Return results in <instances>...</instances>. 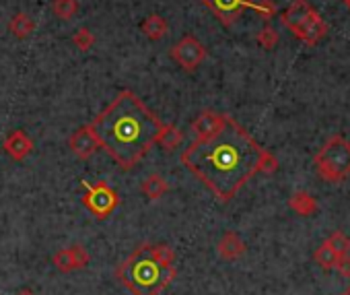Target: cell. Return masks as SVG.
Instances as JSON below:
<instances>
[{
	"label": "cell",
	"mask_w": 350,
	"mask_h": 295,
	"mask_svg": "<svg viewBox=\"0 0 350 295\" xmlns=\"http://www.w3.org/2000/svg\"><path fill=\"white\" fill-rule=\"evenodd\" d=\"M180 162L221 203H229L256 176L274 174L278 159L231 116L206 138H194Z\"/></svg>",
	"instance_id": "cell-1"
},
{
	"label": "cell",
	"mask_w": 350,
	"mask_h": 295,
	"mask_svg": "<svg viewBox=\"0 0 350 295\" xmlns=\"http://www.w3.org/2000/svg\"><path fill=\"white\" fill-rule=\"evenodd\" d=\"M89 126L99 146L122 170L140 164L163 130V122L128 89L120 91Z\"/></svg>",
	"instance_id": "cell-2"
},
{
	"label": "cell",
	"mask_w": 350,
	"mask_h": 295,
	"mask_svg": "<svg viewBox=\"0 0 350 295\" xmlns=\"http://www.w3.org/2000/svg\"><path fill=\"white\" fill-rule=\"evenodd\" d=\"M116 277L132 295H161L175 279V264H165L152 244H142L118 266Z\"/></svg>",
	"instance_id": "cell-3"
},
{
	"label": "cell",
	"mask_w": 350,
	"mask_h": 295,
	"mask_svg": "<svg viewBox=\"0 0 350 295\" xmlns=\"http://www.w3.org/2000/svg\"><path fill=\"white\" fill-rule=\"evenodd\" d=\"M317 176L329 184H340L350 176V142L344 136H332L315 155Z\"/></svg>",
	"instance_id": "cell-4"
},
{
	"label": "cell",
	"mask_w": 350,
	"mask_h": 295,
	"mask_svg": "<svg viewBox=\"0 0 350 295\" xmlns=\"http://www.w3.org/2000/svg\"><path fill=\"white\" fill-rule=\"evenodd\" d=\"M202 5L225 25L231 27L237 23L243 11L252 9L260 15V19L270 21L276 15V7L270 0H202Z\"/></svg>",
	"instance_id": "cell-5"
},
{
	"label": "cell",
	"mask_w": 350,
	"mask_h": 295,
	"mask_svg": "<svg viewBox=\"0 0 350 295\" xmlns=\"http://www.w3.org/2000/svg\"><path fill=\"white\" fill-rule=\"evenodd\" d=\"M85 196H83V205L85 209H89L97 219H107L116 207L120 205V196L118 192L107 184V182H81Z\"/></svg>",
	"instance_id": "cell-6"
},
{
	"label": "cell",
	"mask_w": 350,
	"mask_h": 295,
	"mask_svg": "<svg viewBox=\"0 0 350 295\" xmlns=\"http://www.w3.org/2000/svg\"><path fill=\"white\" fill-rule=\"evenodd\" d=\"M169 54L175 60V64L182 66L188 73H192V70H196L204 62L206 48L194 36H184L178 44H173Z\"/></svg>",
	"instance_id": "cell-7"
},
{
	"label": "cell",
	"mask_w": 350,
	"mask_h": 295,
	"mask_svg": "<svg viewBox=\"0 0 350 295\" xmlns=\"http://www.w3.org/2000/svg\"><path fill=\"white\" fill-rule=\"evenodd\" d=\"M291 34H293L297 40L309 44V46H315L319 40H323V38L327 36V25H325V21L319 17V13H317L315 9H311V11L305 15V19H303L301 23H297V25L291 29Z\"/></svg>",
	"instance_id": "cell-8"
},
{
	"label": "cell",
	"mask_w": 350,
	"mask_h": 295,
	"mask_svg": "<svg viewBox=\"0 0 350 295\" xmlns=\"http://www.w3.org/2000/svg\"><path fill=\"white\" fill-rule=\"evenodd\" d=\"M91 256L83 246H70V248H62L54 254L52 264L60 270V272H72V270H81L89 264Z\"/></svg>",
	"instance_id": "cell-9"
},
{
	"label": "cell",
	"mask_w": 350,
	"mask_h": 295,
	"mask_svg": "<svg viewBox=\"0 0 350 295\" xmlns=\"http://www.w3.org/2000/svg\"><path fill=\"white\" fill-rule=\"evenodd\" d=\"M68 146L79 159H91L101 149L91 126H81L79 130H75L68 140Z\"/></svg>",
	"instance_id": "cell-10"
},
{
	"label": "cell",
	"mask_w": 350,
	"mask_h": 295,
	"mask_svg": "<svg viewBox=\"0 0 350 295\" xmlns=\"http://www.w3.org/2000/svg\"><path fill=\"white\" fill-rule=\"evenodd\" d=\"M5 153L13 159V162H23L31 151H33V140L27 136L25 130H13L5 142H3Z\"/></svg>",
	"instance_id": "cell-11"
},
{
	"label": "cell",
	"mask_w": 350,
	"mask_h": 295,
	"mask_svg": "<svg viewBox=\"0 0 350 295\" xmlns=\"http://www.w3.org/2000/svg\"><path fill=\"white\" fill-rule=\"evenodd\" d=\"M223 122H225V114H219L215 110H204L192 122V132L196 134V138H206L213 136L223 126Z\"/></svg>",
	"instance_id": "cell-12"
},
{
	"label": "cell",
	"mask_w": 350,
	"mask_h": 295,
	"mask_svg": "<svg viewBox=\"0 0 350 295\" xmlns=\"http://www.w3.org/2000/svg\"><path fill=\"white\" fill-rule=\"evenodd\" d=\"M217 250H219L221 258H225V260H237V258H241L245 254L247 248H245V242L239 238V233L225 231L223 238L217 244Z\"/></svg>",
	"instance_id": "cell-13"
},
{
	"label": "cell",
	"mask_w": 350,
	"mask_h": 295,
	"mask_svg": "<svg viewBox=\"0 0 350 295\" xmlns=\"http://www.w3.org/2000/svg\"><path fill=\"white\" fill-rule=\"evenodd\" d=\"M288 207H291V211H295L301 217H313L317 213V201L305 190L293 192L288 198Z\"/></svg>",
	"instance_id": "cell-14"
},
{
	"label": "cell",
	"mask_w": 350,
	"mask_h": 295,
	"mask_svg": "<svg viewBox=\"0 0 350 295\" xmlns=\"http://www.w3.org/2000/svg\"><path fill=\"white\" fill-rule=\"evenodd\" d=\"M140 29H142V34H144V38H146V40H150V42H159V40H163V38H165V34H167L169 25H167V21H165L161 15L152 13V15H148V17L142 21Z\"/></svg>",
	"instance_id": "cell-15"
},
{
	"label": "cell",
	"mask_w": 350,
	"mask_h": 295,
	"mask_svg": "<svg viewBox=\"0 0 350 295\" xmlns=\"http://www.w3.org/2000/svg\"><path fill=\"white\" fill-rule=\"evenodd\" d=\"M184 140V132L175 124H163V130L157 138V144H161L165 151H175Z\"/></svg>",
	"instance_id": "cell-16"
},
{
	"label": "cell",
	"mask_w": 350,
	"mask_h": 295,
	"mask_svg": "<svg viewBox=\"0 0 350 295\" xmlns=\"http://www.w3.org/2000/svg\"><path fill=\"white\" fill-rule=\"evenodd\" d=\"M9 31L17 38V40H25L36 31V23L27 13H17L13 15V19L9 21Z\"/></svg>",
	"instance_id": "cell-17"
},
{
	"label": "cell",
	"mask_w": 350,
	"mask_h": 295,
	"mask_svg": "<svg viewBox=\"0 0 350 295\" xmlns=\"http://www.w3.org/2000/svg\"><path fill=\"white\" fill-rule=\"evenodd\" d=\"M140 190H142V194H144L148 201H159L163 194H167L169 184L165 182V178H163V176H159V174H150V176L142 182Z\"/></svg>",
	"instance_id": "cell-18"
},
{
	"label": "cell",
	"mask_w": 350,
	"mask_h": 295,
	"mask_svg": "<svg viewBox=\"0 0 350 295\" xmlns=\"http://www.w3.org/2000/svg\"><path fill=\"white\" fill-rule=\"evenodd\" d=\"M52 13L60 21H68L79 13V3L77 0H52Z\"/></svg>",
	"instance_id": "cell-19"
},
{
	"label": "cell",
	"mask_w": 350,
	"mask_h": 295,
	"mask_svg": "<svg viewBox=\"0 0 350 295\" xmlns=\"http://www.w3.org/2000/svg\"><path fill=\"white\" fill-rule=\"evenodd\" d=\"M313 260L323 268V270H334V264H336V260H338V256L334 254V250L323 242L317 250H315V254H313Z\"/></svg>",
	"instance_id": "cell-20"
},
{
	"label": "cell",
	"mask_w": 350,
	"mask_h": 295,
	"mask_svg": "<svg viewBox=\"0 0 350 295\" xmlns=\"http://www.w3.org/2000/svg\"><path fill=\"white\" fill-rule=\"evenodd\" d=\"M325 244L334 250L336 256H346V254H350V238H348L346 233H342V231H334V233L325 240Z\"/></svg>",
	"instance_id": "cell-21"
},
{
	"label": "cell",
	"mask_w": 350,
	"mask_h": 295,
	"mask_svg": "<svg viewBox=\"0 0 350 295\" xmlns=\"http://www.w3.org/2000/svg\"><path fill=\"white\" fill-rule=\"evenodd\" d=\"M72 44L81 50V52H89L95 44V36L87 29V27H81L77 29V34L72 36Z\"/></svg>",
	"instance_id": "cell-22"
},
{
	"label": "cell",
	"mask_w": 350,
	"mask_h": 295,
	"mask_svg": "<svg viewBox=\"0 0 350 295\" xmlns=\"http://www.w3.org/2000/svg\"><path fill=\"white\" fill-rule=\"evenodd\" d=\"M258 44H260V48H264V50H272V48L278 44V34H276V29L270 27V25L262 27L260 34H258Z\"/></svg>",
	"instance_id": "cell-23"
},
{
	"label": "cell",
	"mask_w": 350,
	"mask_h": 295,
	"mask_svg": "<svg viewBox=\"0 0 350 295\" xmlns=\"http://www.w3.org/2000/svg\"><path fill=\"white\" fill-rule=\"evenodd\" d=\"M334 270H336L338 274H342V277L350 279V254H346V256H338V260H336V264H334Z\"/></svg>",
	"instance_id": "cell-24"
},
{
	"label": "cell",
	"mask_w": 350,
	"mask_h": 295,
	"mask_svg": "<svg viewBox=\"0 0 350 295\" xmlns=\"http://www.w3.org/2000/svg\"><path fill=\"white\" fill-rule=\"evenodd\" d=\"M17 295H36V293H33L31 289H21V291H19Z\"/></svg>",
	"instance_id": "cell-25"
},
{
	"label": "cell",
	"mask_w": 350,
	"mask_h": 295,
	"mask_svg": "<svg viewBox=\"0 0 350 295\" xmlns=\"http://www.w3.org/2000/svg\"><path fill=\"white\" fill-rule=\"evenodd\" d=\"M344 5H346V9L350 11V0H344Z\"/></svg>",
	"instance_id": "cell-26"
},
{
	"label": "cell",
	"mask_w": 350,
	"mask_h": 295,
	"mask_svg": "<svg viewBox=\"0 0 350 295\" xmlns=\"http://www.w3.org/2000/svg\"><path fill=\"white\" fill-rule=\"evenodd\" d=\"M342 295H350V287H348V289H346V291H344Z\"/></svg>",
	"instance_id": "cell-27"
}]
</instances>
